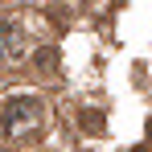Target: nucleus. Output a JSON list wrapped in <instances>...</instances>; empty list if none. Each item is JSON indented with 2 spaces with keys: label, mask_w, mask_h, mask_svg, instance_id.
Segmentation results:
<instances>
[{
  "label": "nucleus",
  "mask_w": 152,
  "mask_h": 152,
  "mask_svg": "<svg viewBox=\"0 0 152 152\" xmlns=\"http://www.w3.org/2000/svg\"><path fill=\"white\" fill-rule=\"evenodd\" d=\"M37 70H41V74H53V70H58V50H53V45H41V50H37Z\"/></svg>",
  "instance_id": "3"
},
{
  "label": "nucleus",
  "mask_w": 152,
  "mask_h": 152,
  "mask_svg": "<svg viewBox=\"0 0 152 152\" xmlns=\"http://www.w3.org/2000/svg\"><path fill=\"white\" fill-rule=\"evenodd\" d=\"M41 124H45V103L33 99V95L8 99L0 107V136L4 140H29L41 132Z\"/></svg>",
  "instance_id": "1"
},
{
  "label": "nucleus",
  "mask_w": 152,
  "mask_h": 152,
  "mask_svg": "<svg viewBox=\"0 0 152 152\" xmlns=\"http://www.w3.org/2000/svg\"><path fill=\"white\" fill-rule=\"evenodd\" d=\"M132 152H148V148H132Z\"/></svg>",
  "instance_id": "5"
},
{
  "label": "nucleus",
  "mask_w": 152,
  "mask_h": 152,
  "mask_svg": "<svg viewBox=\"0 0 152 152\" xmlns=\"http://www.w3.org/2000/svg\"><path fill=\"white\" fill-rule=\"evenodd\" d=\"M78 124L86 127V132H103V115H99V111H82V115H78Z\"/></svg>",
  "instance_id": "4"
},
{
  "label": "nucleus",
  "mask_w": 152,
  "mask_h": 152,
  "mask_svg": "<svg viewBox=\"0 0 152 152\" xmlns=\"http://www.w3.org/2000/svg\"><path fill=\"white\" fill-rule=\"evenodd\" d=\"M21 50H25V37H21L17 21H0V62H8V58L17 62Z\"/></svg>",
  "instance_id": "2"
}]
</instances>
